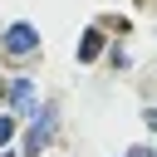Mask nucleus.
<instances>
[{"mask_svg": "<svg viewBox=\"0 0 157 157\" xmlns=\"http://www.w3.org/2000/svg\"><path fill=\"white\" fill-rule=\"evenodd\" d=\"M128 157H147V152H142V147H132V152H128Z\"/></svg>", "mask_w": 157, "mask_h": 157, "instance_id": "obj_7", "label": "nucleus"}, {"mask_svg": "<svg viewBox=\"0 0 157 157\" xmlns=\"http://www.w3.org/2000/svg\"><path fill=\"white\" fill-rule=\"evenodd\" d=\"M98 54H103V34H98V29H88V34H83V44H78V59H83V64H93Z\"/></svg>", "mask_w": 157, "mask_h": 157, "instance_id": "obj_3", "label": "nucleus"}, {"mask_svg": "<svg viewBox=\"0 0 157 157\" xmlns=\"http://www.w3.org/2000/svg\"><path fill=\"white\" fill-rule=\"evenodd\" d=\"M5 103H29V78H15L10 93H5Z\"/></svg>", "mask_w": 157, "mask_h": 157, "instance_id": "obj_4", "label": "nucleus"}, {"mask_svg": "<svg viewBox=\"0 0 157 157\" xmlns=\"http://www.w3.org/2000/svg\"><path fill=\"white\" fill-rule=\"evenodd\" d=\"M49 137H54V103H39V108H34V128H29V137H25V157H39V152L49 147Z\"/></svg>", "mask_w": 157, "mask_h": 157, "instance_id": "obj_2", "label": "nucleus"}, {"mask_svg": "<svg viewBox=\"0 0 157 157\" xmlns=\"http://www.w3.org/2000/svg\"><path fill=\"white\" fill-rule=\"evenodd\" d=\"M142 123H147V128H157V108H147V113H142Z\"/></svg>", "mask_w": 157, "mask_h": 157, "instance_id": "obj_6", "label": "nucleus"}, {"mask_svg": "<svg viewBox=\"0 0 157 157\" xmlns=\"http://www.w3.org/2000/svg\"><path fill=\"white\" fill-rule=\"evenodd\" d=\"M10 137H15V118H5V113H0V147H5Z\"/></svg>", "mask_w": 157, "mask_h": 157, "instance_id": "obj_5", "label": "nucleus"}, {"mask_svg": "<svg viewBox=\"0 0 157 157\" xmlns=\"http://www.w3.org/2000/svg\"><path fill=\"white\" fill-rule=\"evenodd\" d=\"M0 49H5V54H15V59H25V54H34V49H39V29H34V25H25V20H15V25L0 34Z\"/></svg>", "mask_w": 157, "mask_h": 157, "instance_id": "obj_1", "label": "nucleus"}]
</instances>
